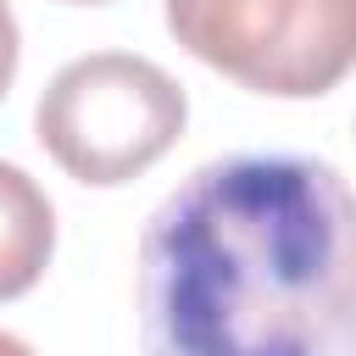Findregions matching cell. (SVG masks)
I'll list each match as a JSON object with an SVG mask.
<instances>
[{"instance_id":"1","label":"cell","mask_w":356,"mask_h":356,"mask_svg":"<svg viewBox=\"0 0 356 356\" xmlns=\"http://www.w3.org/2000/svg\"><path fill=\"white\" fill-rule=\"evenodd\" d=\"M145 356H356V189L306 150L195 167L139 234Z\"/></svg>"},{"instance_id":"2","label":"cell","mask_w":356,"mask_h":356,"mask_svg":"<svg viewBox=\"0 0 356 356\" xmlns=\"http://www.w3.org/2000/svg\"><path fill=\"white\" fill-rule=\"evenodd\" d=\"M184 122L189 100L178 78L128 50H95L67 61L33 106L39 145L67 178L89 189H117L156 167L178 145Z\"/></svg>"},{"instance_id":"3","label":"cell","mask_w":356,"mask_h":356,"mask_svg":"<svg viewBox=\"0 0 356 356\" xmlns=\"http://www.w3.org/2000/svg\"><path fill=\"white\" fill-rule=\"evenodd\" d=\"M172 39L211 72L317 100L356 67V0H167Z\"/></svg>"},{"instance_id":"4","label":"cell","mask_w":356,"mask_h":356,"mask_svg":"<svg viewBox=\"0 0 356 356\" xmlns=\"http://www.w3.org/2000/svg\"><path fill=\"white\" fill-rule=\"evenodd\" d=\"M56 250V206L50 195L11 161H0V300L28 295Z\"/></svg>"},{"instance_id":"5","label":"cell","mask_w":356,"mask_h":356,"mask_svg":"<svg viewBox=\"0 0 356 356\" xmlns=\"http://www.w3.org/2000/svg\"><path fill=\"white\" fill-rule=\"evenodd\" d=\"M17 56H22V33H17L11 6L0 0V100H6V89H11V78H17Z\"/></svg>"},{"instance_id":"6","label":"cell","mask_w":356,"mask_h":356,"mask_svg":"<svg viewBox=\"0 0 356 356\" xmlns=\"http://www.w3.org/2000/svg\"><path fill=\"white\" fill-rule=\"evenodd\" d=\"M0 356H33V345H28V339H17V334H6V328H0Z\"/></svg>"},{"instance_id":"7","label":"cell","mask_w":356,"mask_h":356,"mask_svg":"<svg viewBox=\"0 0 356 356\" xmlns=\"http://www.w3.org/2000/svg\"><path fill=\"white\" fill-rule=\"evenodd\" d=\"M67 6H106V0H67Z\"/></svg>"}]
</instances>
